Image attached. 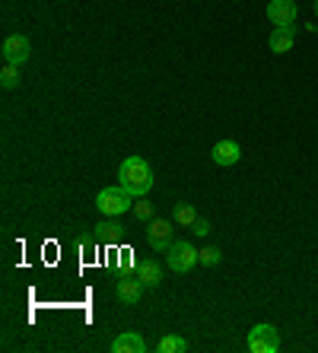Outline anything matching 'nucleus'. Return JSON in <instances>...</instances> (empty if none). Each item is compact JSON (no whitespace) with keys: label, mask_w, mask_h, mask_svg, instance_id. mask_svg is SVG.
I'll return each instance as SVG.
<instances>
[{"label":"nucleus","mask_w":318,"mask_h":353,"mask_svg":"<svg viewBox=\"0 0 318 353\" xmlns=\"http://www.w3.org/2000/svg\"><path fill=\"white\" fill-rule=\"evenodd\" d=\"M118 179H121V188H128L134 197H143L150 194L153 188V169L143 157H128L118 169Z\"/></svg>","instance_id":"obj_1"},{"label":"nucleus","mask_w":318,"mask_h":353,"mask_svg":"<svg viewBox=\"0 0 318 353\" xmlns=\"http://www.w3.org/2000/svg\"><path fill=\"white\" fill-rule=\"evenodd\" d=\"M96 207L106 216H121L128 210H134V194L121 185H112V188H102L96 194Z\"/></svg>","instance_id":"obj_2"},{"label":"nucleus","mask_w":318,"mask_h":353,"mask_svg":"<svg viewBox=\"0 0 318 353\" xmlns=\"http://www.w3.org/2000/svg\"><path fill=\"white\" fill-rule=\"evenodd\" d=\"M166 261H169L172 274H188L195 264H201V258H197V248L191 242H172V248L166 252Z\"/></svg>","instance_id":"obj_3"},{"label":"nucleus","mask_w":318,"mask_h":353,"mask_svg":"<svg viewBox=\"0 0 318 353\" xmlns=\"http://www.w3.org/2000/svg\"><path fill=\"white\" fill-rule=\"evenodd\" d=\"M248 350L252 353H277L280 350V334L274 325H255L248 331Z\"/></svg>","instance_id":"obj_4"},{"label":"nucleus","mask_w":318,"mask_h":353,"mask_svg":"<svg viewBox=\"0 0 318 353\" xmlns=\"http://www.w3.org/2000/svg\"><path fill=\"white\" fill-rule=\"evenodd\" d=\"M29 54H32V45H29L26 35H7L3 45H0V58H3V64L23 67L26 61H29Z\"/></svg>","instance_id":"obj_5"},{"label":"nucleus","mask_w":318,"mask_h":353,"mask_svg":"<svg viewBox=\"0 0 318 353\" xmlns=\"http://www.w3.org/2000/svg\"><path fill=\"white\" fill-rule=\"evenodd\" d=\"M147 245L153 252H169L172 248V223L169 220H150L147 223Z\"/></svg>","instance_id":"obj_6"},{"label":"nucleus","mask_w":318,"mask_h":353,"mask_svg":"<svg viewBox=\"0 0 318 353\" xmlns=\"http://www.w3.org/2000/svg\"><path fill=\"white\" fill-rule=\"evenodd\" d=\"M143 280L140 277H121L118 283H115V296L121 299L124 305H137L140 299H143Z\"/></svg>","instance_id":"obj_7"},{"label":"nucleus","mask_w":318,"mask_h":353,"mask_svg":"<svg viewBox=\"0 0 318 353\" xmlns=\"http://www.w3.org/2000/svg\"><path fill=\"white\" fill-rule=\"evenodd\" d=\"M296 0H270L268 3V19L274 26H293L296 23Z\"/></svg>","instance_id":"obj_8"},{"label":"nucleus","mask_w":318,"mask_h":353,"mask_svg":"<svg viewBox=\"0 0 318 353\" xmlns=\"http://www.w3.org/2000/svg\"><path fill=\"white\" fill-rule=\"evenodd\" d=\"M210 157L217 165H223V169H229V165H236L239 159H242V147H239L236 140H220V143H213Z\"/></svg>","instance_id":"obj_9"},{"label":"nucleus","mask_w":318,"mask_h":353,"mask_svg":"<svg viewBox=\"0 0 318 353\" xmlns=\"http://www.w3.org/2000/svg\"><path fill=\"white\" fill-rule=\"evenodd\" d=\"M115 353H147V341L140 331H121V334L112 341Z\"/></svg>","instance_id":"obj_10"},{"label":"nucleus","mask_w":318,"mask_h":353,"mask_svg":"<svg viewBox=\"0 0 318 353\" xmlns=\"http://www.w3.org/2000/svg\"><path fill=\"white\" fill-rule=\"evenodd\" d=\"M293 41H296V26H274V32L268 39V48L274 54H286V51L293 48Z\"/></svg>","instance_id":"obj_11"},{"label":"nucleus","mask_w":318,"mask_h":353,"mask_svg":"<svg viewBox=\"0 0 318 353\" xmlns=\"http://www.w3.org/2000/svg\"><path fill=\"white\" fill-rule=\"evenodd\" d=\"M137 277L143 280V287L147 290H153V287L163 283V268H159L156 261H140L137 264Z\"/></svg>","instance_id":"obj_12"},{"label":"nucleus","mask_w":318,"mask_h":353,"mask_svg":"<svg viewBox=\"0 0 318 353\" xmlns=\"http://www.w3.org/2000/svg\"><path fill=\"white\" fill-rule=\"evenodd\" d=\"M156 350L159 353H188V341L179 334H166L159 344H156Z\"/></svg>","instance_id":"obj_13"},{"label":"nucleus","mask_w":318,"mask_h":353,"mask_svg":"<svg viewBox=\"0 0 318 353\" xmlns=\"http://www.w3.org/2000/svg\"><path fill=\"white\" fill-rule=\"evenodd\" d=\"M175 223H179V226H188V230H191V226H195L197 223V210L191 204H175Z\"/></svg>","instance_id":"obj_14"},{"label":"nucleus","mask_w":318,"mask_h":353,"mask_svg":"<svg viewBox=\"0 0 318 353\" xmlns=\"http://www.w3.org/2000/svg\"><path fill=\"white\" fill-rule=\"evenodd\" d=\"M134 216H137L140 223H150V220H156V207L147 201V194H143V197H137V201H134Z\"/></svg>","instance_id":"obj_15"},{"label":"nucleus","mask_w":318,"mask_h":353,"mask_svg":"<svg viewBox=\"0 0 318 353\" xmlns=\"http://www.w3.org/2000/svg\"><path fill=\"white\" fill-rule=\"evenodd\" d=\"M0 86H3V90H17L19 86V67L3 64V70H0Z\"/></svg>","instance_id":"obj_16"},{"label":"nucleus","mask_w":318,"mask_h":353,"mask_svg":"<svg viewBox=\"0 0 318 353\" xmlns=\"http://www.w3.org/2000/svg\"><path fill=\"white\" fill-rule=\"evenodd\" d=\"M197 258H201V264H204V268H217V264L223 261V252L217 245H207V248H201V252H197Z\"/></svg>","instance_id":"obj_17"},{"label":"nucleus","mask_w":318,"mask_h":353,"mask_svg":"<svg viewBox=\"0 0 318 353\" xmlns=\"http://www.w3.org/2000/svg\"><path fill=\"white\" fill-rule=\"evenodd\" d=\"M112 220H115V216H112ZM112 220L102 223V226H96L102 239H118V230H121V226H118V223H112Z\"/></svg>","instance_id":"obj_18"},{"label":"nucleus","mask_w":318,"mask_h":353,"mask_svg":"<svg viewBox=\"0 0 318 353\" xmlns=\"http://www.w3.org/2000/svg\"><path fill=\"white\" fill-rule=\"evenodd\" d=\"M191 232H197V236H207V232H210V223H207L204 216H197V223L191 226Z\"/></svg>","instance_id":"obj_19"},{"label":"nucleus","mask_w":318,"mask_h":353,"mask_svg":"<svg viewBox=\"0 0 318 353\" xmlns=\"http://www.w3.org/2000/svg\"><path fill=\"white\" fill-rule=\"evenodd\" d=\"M312 10H315V13H318V0H315V3H312Z\"/></svg>","instance_id":"obj_20"}]
</instances>
